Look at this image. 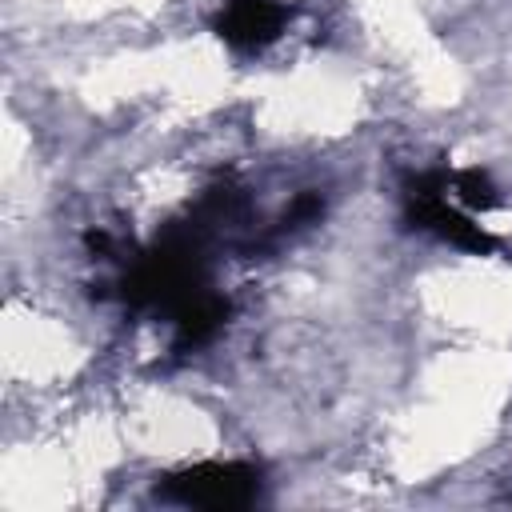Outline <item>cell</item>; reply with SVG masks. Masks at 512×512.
<instances>
[{
    "label": "cell",
    "instance_id": "1",
    "mask_svg": "<svg viewBox=\"0 0 512 512\" xmlns=\"http://www.w3.org/2000/svg\"><path fill=\"white\" fill-rule=\"evenodd\" d=\"M176 496L188 504H212V508H236L252 496V472L236 464H204L172 480Z\"/></svg>",
    "mask_w": 512,
    "mask_h": 512
},
{
    "label": "cell",
    "instance_id": "2",
    "mask_svg": "<svg viewBox=\"0 0 512 512\" xmlns=\"http://www.w3.org/2000/svg\"><path fill=\"white\" fill-rule=\"evenodd\" d=\"M280 20L284 12L276 0H228L220 36L236 48H260L280 32Z\"/></svg>",
    "mask_w": 512,
    "mask_h": 512
}]
</instances>
